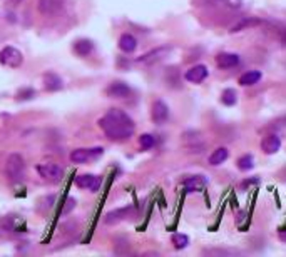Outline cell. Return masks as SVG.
I'll list each match as a JSON object with an SVG mask.
<instances>
[{"instance_id": "603a6c76", "label": "cell", "mask_w": 286, "mask_h": 257, "mask_svg": "<svg viewBox=\"0 0 286 257\" xmlns=\"http://www.w3.org/2000/svg\"><path fill=\"white\" fill-rule=\"evenodd\" d=\"M253 167H255V159H253V156H249V154L241 156L238 159V169L243 170V172H248V170H251Z\"/></svg>"}, {"instance_id": "7402d4cb", "label": "cell", "mask_w": 286, "mask_h": 257, "mask_svg": "<svg viewBox=\"0 0 286 257\" xmlns=\"http://www.w3.org/2000/svg\"><path fill=\"white\" fill-rule=\"evenodd\" d=\"M221 102L224 105H234L238 102V93L234 89H224L221 93Z\"/></svg>"}, {"instance_id": "7a4b0ae2", "label": "cell", "mask_w": 286, "mask_h": 257, "mask_svg": "<svg viewBox=\"0 0 286 257\" xmlns=\"http://www.w3.org/2000/svg\"><path fill=\"white\" fill-rule=\"evenodd\" d=\"M24 169H26V164H24V159L19 156V154H10L9 159L5 162V172L9 175L10 181L20 182L24 179Z\"/></svg>"}, {"instance_id": "52a82bcc", "label": "cell", "mask_w": 286, "mask_h": 257, "mask_svg": "<svg viewBox=\"0 0 286 257\" xmlns=\"http://www.w3.org/2000/svg\"><path fill=\"white\" fill-rule=\"evenodd\" d=\"M171 52V48L169 47H161V48H154V50H151L148 52V54H144V55H141L137 59V64H146V65H149V64H156L159 62V60H162L164 57L169 54Z\"/></svg>"}, {"instance_id": "7c38bea8", "label": "cell", "mask_w": 286, "mask_h": 257, "mask_svg": "<svg viewBox=\"0 0 286 257\" xmlns=\"http://www.w3.org/2000/svg\"><path fill=\"white\" fill-rule=\"evenodd\" d=\"M186 80L187 82H193V84H199L203 82L204 79L208 77V67L206 65H194V67H191L189 70L186 72Z\"/></svg>"}, {"instance_id": "ffe728a7", "label": "cell", "mask_w": 286, "mask_h": 257, "mask_svg": "<svg viewBox=\"0 0 286 257\" xmlns=\"http://www.w3.org/2000/svg\"><path fill=\"white\" fill-rule=\"evenodd\" d=\"M119 47H121V50H124V52H134L137 47V40L134 39L132 35L124 34L119 39Z\"/></svg>"}, {"instance_id": "2e32d148", "label": "cell", "mask_w": 286, "mask_h": 257, "mask_svg": "<svg viewBox=\"0 0 286 257\" xmlns=\"http://www.w3.org/2000/svg\"><path fill=\"white\" fill-rule=\"evenodd\" d=\"M261 80V72L258 70H249L246 73H243V75L239 77V85H243V87H249V85H255L258 84Z\"/></svg>"}, {"instance_id": "cb8c5ba5", "label": "cell", "mask_w": 286, "mask_h": 257, "mask_svg": "<svg viewBox=\"0 0 286 257\" xmlns=\"http://www.w3.org/2000/svg\"><path fill=\"white\" fill-rule=\"evenodd\" d=\"M154 144H156V139H154V136H151V134H142V136L139 137V145H141V149L148 150L151 147H154Z\"/></svg>"}, {"instance_id": "ac0fdd59", "label": "cell", "mask_w": 286, "mask_h": 257, "mask_svg": "<svg viewBox=\"0 0 286 257\" xmlns=\"http://www.w3.org/2000/svg\"><path fill=\"white\" fill-rule=\"evenodd\" d=\"M74 50H76V54L85 57L94 50V44L89 39H80L74 44Z\"/></svg>"}, {"instance_id": "3957f363", "label": "cell", "mask_w": 286, "mask_h": 257, "mask_svg": "<svg viewBox=\"0 0 286 257\" xmlns=\"http://www.w3.org/2000/svg\"><path fill=\"white\" fill-rule=\"evenodd\" d=\"M104 152L102 147H94V149H76L71 152V161L74 164H85V162H91L99 159Z\"/></svg>"}, {"instance_id": "30bf717a", "label": "cell", "mask_w": 286, "mask_h": 257, "mask_svg": "<svg viewBox=\"0 0 286 257\" xmlns=\"http://www.w3.org/2000/svg\"><path fill=\"white\" fill-rule=\"evenodd\" d=\"M182 186H184L186 192H201L208 186V179L203 175H193V177H187Z\"/></svg>"}, {"instance_id": "277c9868", "label": "cell", "mask_w": 286, "mask_h": 257, "mask_svg": "<svg viewBox=\"0 0 286 257\" xmlns=\"http://www.w3.org/2000/svg\"><path fill=\"white\" fill-rule=\"evenodd\" d=\"M24 62V57H22V52L19 50V48L15 47H5L2 48V52H0V64L5 65V67H19L20 64Z\"/></svg>"}, {"instance_id": "8992f818", "label": "cell", "mask_w": 286, "mask_h": 257, "mask_svg": "<svg viewBox=\"0 0 286 257\" xmlns=\"http://www.w3.org/2000/svg\"><path fill=\"white\" fill-rule=\"evenodd\" d=\"M76 186L80 187V189H87V190H96L101 189L102 186V179L99 175H92V174H84V175H77L76 177Z\"/></svg>"}, {"instance_id": "8fae6325", "label": "cell", "mask_w": 286, "mask_h": 257, "mask_svg": "<svg viewBox=\"0 0 286 257\" xmlns=\"http://www.w3.org/2000/svg\"><path fill=\"white\" fill-rule=\"evenodd\" d=\"M281 147V139L276 136V134H269L261 140V149H263L264 154L271 156V154H276Z\"/></svg>"}, {"instance_id": "d6986e66", "label": "cell", "mask_w": 286, "mask_h": 257, "mask_svg": "<svg viewBox=\"0 0 286 257\" xmlns=\"http://www.w3.org/2000/svg\"><path fill=\"white\" fill-rule=\"evenodd\" d=\"M226 159H228V149L226 147H218L216 150H212V154L209 156V164L211 165H221Z\"/></svg>"}, {"instance_id": "9c48e42d", "label": "cell", "mask_w": 286, "mask_h": 257, "mask_svg": "<svg viewBox=\"0 0 286 257\" xmlns=\"http://www.w3.org/2000/svg\"><path fill=\"white\" fill-rule=\"evenodd\" d=\"M67 0H39V10L44 15H55Z\"/></svg>"}, {"instance_id": "5b68a950", "label": "cell", "mask_w": 286, "mask_h": 257, "mask_svg": "<svg viewBox=\"0 0 286 257\" xmlns=\"http://www.w3.org/2000/svg\"><path fill=\"white\" fill-rule=\"evenodd\" d=\"M35 170L40 174V177H44L46 181H60L64 175V170L60 169L57 164L52 162H46V164H39L35 167Z\"/></svg>"}, {"instance_id": "484cf974", "label": "cell", "mask_w": 286, "mask_h": 257, "mask_svg": "<svg viewBox=\"0 0 286 257\" xmlns=\"http://www.w3.org/2000/svg\"><path fill=\"white\" fill-rule=\"evenodd\" d=\"M219 2L224 3V5H228V7H231V9H239L243 0H219Z\"/></svg>"}, {"instance_id": "4316f807", "label": "cell", "mask_w": 286, "mask_h": 257, "mask_svg": "<svg viewBox=\"0 0 286 257\" xmlns=\"http://www.w3.org/2000/svg\"><path fill=\"white\" fill-rule=\"evenodd\" d=\"M281 42L286 46V30H283V34H281Z\"/></svg>"}, {"instance_id": "9a60e30c", "label": "cell", "mask_w": 286, "mask_h": 257, "mask_svg": "<svg viewBox=\"0 0 286 257\" xmlns=\"http://www.w3.org/2000/svg\"><path fill=\"white\" fill-rule=\"evenodd\" d=\"M134 212V207H124V209H116L111 210L107 215H105V222L107 224H117L121 220H124L126 217H129Z\"/></svg>"}, {"instance_id": "4fadbf2b", "label": "cell", "mask_w": 286, "mask_h": 257, "mask_svg": "<svg viewBox=\"0 0 286 257\" xmlns=\"http://www.w3.org/2000/svg\"><path fill=\"white\" fill-rule=\"evenodd\" d=\"M169 119V109L162 100H156L153 104V120L156 124H164Z\"/></svg>"}, {"instance_id": "6da1fadb", "label": "cell", "mask_w": 286, "mask_h": 257, "mask_svg": "<svg viewBox=\"0 0 286 257\" xmlns=\"http://www.w3.org/2000/svg\"><path fill=\"white\" fill-rule=\"evenodd\" d=\"M102 132L114 142H124L132 137L136 125L128 114L121 109H111L99 120Z\"/></svg>"}, {"instance_id": "83f0119b", "label": "cell", "mask_w": 286, "mask_h": 257, "mask_svg": "<svg viewBox=\"0 0 286 257\" xmlns=\"http://www.w3.org/2000/svg\"><path fill=\"white\" fill-rule=\"evenodd\" d=\"M280 239L283 240V242H286V232H281V234H280Z\"/></svg>"}, {"instance_id": "5bb4252c", "label": "cell", "mask_w": 286, "mask_h": 257, "mask_svg": "<svg viewBox=\"0 0 286 257\" xmlns=\"http://www.w3.org/2000/svg\"><path fill=\"white\" fill-rule=\"evenodd\" d=\"M216 64H218L219 69H233L239 64V55L224 52V54H219L216 57Z\"/></svg>"}, {"instance_id": "ba28073f", "label": "cell", "mask_w": 286, "mask_h": 257, "mask_svg": "<svg viewBox=\"0 0 286 257\" xmlns=\"http://www.w3.org/2000/svg\"><path fill=\"white\" fill-rule=\"evenodd\" d=\"M105 93L111 97H116V99H128L132 91L126 82H114L105 89Z\"/></svg>"}, {"instance_id": "e0dca14e", "label": "cell", "mask_w": 286, "mask_h": 257, "mask_svg": "<svg viewBox=\"0 0 286 257\" xmlns=\"http://www.w3.org/2000/svg\"><path fill=\"white\" fill-rule=\"evenodd\" d=\"M261 20L256 19V17H244L241 19L238 23H234V25L231 27V34H234V32H241L244 30V28H249V27H255V25H260Z\"/></svg>"}, {"instance_id": "44dd1931", "label": "cell", "mask_w": 286, "mask_h": 257, "mask_svg": "<svg viewBox=\"0 0 286 257\" xmlns=\"http://www.w3.org/2000/svg\"><path fill=\"white\" fill-rule=\"evenodd\" d=\"M44 84H46L47 91H59V89H62V80L55 73H46L44 75Z\"/></svg>"}, {"instance_id": "d4e9b609", "label": "cell", "mask_w": 286, "mask_h": 257, "mask_svg": "<svg viewBox=\"0 0 286 257\" xmlns=\"http://www.w3.org/2000/svg\"><path fill=\"white\" fill-rule=\"evenodd\" d=\"M173 244L176 249H184L189 244V237L186 234H174L173 235Z\"/></svg>"}]
</instances>
